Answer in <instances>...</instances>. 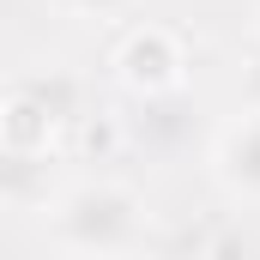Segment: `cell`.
Here are the masks:
<instances>
[{
  "instance_id": "6da1fadb",
  "label": "cell",
  "mask_w": 260,
  "mask_h": 260,
  "mask_svg": "<svg viewBox=\"0 0 260 260\" xmlns=\"http://www.w3.org/2000/svg\"><path fill=\"white\" fill-rule=\"evenodd\" d=\"M55 242L79 254H115L139 242V200L115 182H85L55 200Z\"/></svg>"
},
{
  "instance_id": "7a4b0ae2",
  "label": "cell",
  "mask_w": 260,
  "mask_h": 260,
  "mask_svg": "<svg viewBox=\"0 0 260 260\" xmlns=\"http://www.w3.org/2000/svg\"><path fill=\"white\" fill-rule=\"evenodd\" d=\"M121 79H127L133 97H145V91H176V85H182V49H176V37H164V30L127 37V49H121Z\"/></svg>"
},
{
  "instance_id": "3957f363",
  "label": "cell",
  "mask_w": 260,
  "mask_h": 260,
  "mask_svg": "<svg viewBox=\"0 0 260 260\" xmlns=\"http://www.w3.org/2000/svg\"><path fill=\"white\" fill-rule=\"evenodd\" d=\"M218 176H224L230 194L260 200V109L224 127V139H218Z\"/></svg>"
},
{
  "instance_id": "277c9868",
  "label": "cell",
  "mask_w": 260,
  "mask_h": 260,
  "mask_svg": "<svg viewBox=\"0 0 260 260\" xmlns=\"http://www.w3.org/2000/svg\"><path fill=\"white\" fill-rule=\"evenodd\" d=\"M43 194H49L43 145H0V200L30 206V200H43Z\"/></svg>"
},
{
  "instance_id": "5b68a950",
  "label": "cell",
  "mask_w": 260,
  "mask_h": 260,
  "mask_svg": "<svg viewBox=\"0 0 260 260\" xmlns=\"http://www.w3.org/2000/svg\"><path fill=\"white\" fill-rule=\"evenodd\" d=\"M242 103H248V109H260V49L242 61Z\"/></svg>"
},
{
  "instance_id": "8992f818",
  "label": "cell",
  "mask_w": 260,
  "mask_h": 260,
  "mask_svg": "<svg viewBox=\"0 0 260 260\" xmlns=\"http://www.w3.org/2000/svg\"><path fill=\"white\" fill-rule=\"evenodd\" d=\"M67 6H79V12H91V18H109V12H127L133 0H67Z\"/></svg>"
}]
</instances>
